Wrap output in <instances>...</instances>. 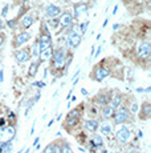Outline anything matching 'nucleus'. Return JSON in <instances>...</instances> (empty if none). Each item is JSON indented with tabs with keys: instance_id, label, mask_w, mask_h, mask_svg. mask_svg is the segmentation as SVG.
Masks as SVG:
<instances>
[{
	"instance_id": "nucleus-12",
	"label": "nucleus",
	"mask_w": 151,
	"mask_h": 153,
	"mask_svg": "<svg viewBox=\"0 0 151 153\" xmlns=\"http://www.w3.org/2000/svg\"><path fill=\"white\" fill-rule=\"evenodd\" d=\"M88 12V5L85 3H76L74 4V17H80L81 15Z\"/></svg>"
},
{
	"instance_id": "nucleus-24",
	"label": "nucleus",
	"mask_w": 151,
	"mask_h": 153,
	"mask_svg": "<svg viewBox=\"0 0 151 153\" xmlns=\"http://www.w3.org/2000/svg\"><path fill=\"white\" fill-rule=\"evenodd\" d=\"M33 56H34V59H39V55H40V47H39V42H36L33 44Z\"/></svg>"
},
{
	"instance_id": "nucleus-45",
	"label": "nucleus",
	"mask_w": 151,
	"mask_h": 153,
	"mask_svg": "<svg viewBox=\"0 0 151 153\" xmlns=\"http://www.w3.org/2000/svg\"><path fill=\"white\" fill-rule=\"evenodd\" d=\"M136 92H139V93L143 92V88H138V89H136Z\"/></svg>"
},
{
	"instance_id": "nucleus-28",
	"label": "nucleus",
	"mask_w": 151,
	"mask_h": 153,
	"mask_svg": "<svg viewBox=\"0 0 151 153\" xmlns=\"http://www.w3.org/2000/svg\"><path fill=\"white\" fill-rule=\"evenodd\" d=\"M130 112L131 113H135V112H138V102H133L131 104V107H130Z\"/></svg>"
},
{
	"instance_id": "nucleus-10",
	"label": "nucleus",
	"mask_w": 151,
	"mask_h": 153,
	"mask_svg": "<svg viewBox=\"0 0 151 153\" xmlns=\"http://www.w3.org/2000/svg\"><path fill=\"white\" fill-rule=\"evenodd\" d=\"M94 101L97 105H107V101H109V93L107 92H100L98 95H95Z\"/></svg>"
},
{
	"instance_id": "nucleus-47",
	"label": "nucleus",
	"mask_w": 151,
	"mask_h": 153,
	"mask_svg": "<svg viewBox=\"0 0 151 153\" xmlns=\"http://www.w3.org/2000/svg\"><path fill=\"white\" fill-rule=\"evenodd\" d=\"M23 151H24V149H20V151L17 152V153H23Z\"/></svg>"
},
{
	"instance_id": "nucleus-31",
	"label": "nucleus",
	"mask_w": 151,
	"mask_h": 153,
	"mask_svg": "<svg viewBox=\"0 0 151 153\" xmlns=\"http://www.w3.org/2000/svg\"><path fill=\"white\" fill-rule=\"evenodd\" d=\"M53 153H61V146L59 144H53Z\"/></svg>"
},
{
	"instance_id": "nucleus-4",
	"label": "nucleus",
	"mask_w": 151,
	"mask_h": 153,
	"mask_svg": "<svg viewBox=\"0 0 151 153\" xmlns=\"http://www.w3.org/2000/svg\"><path fill=\"white\" fill-rule=\"evenodd\" d=\"M115 136H117V140L119 141V143H127V141L130 140V137H131V132H130V129L127 128V126L122 125L119 129H118L117 132H115Z\"/></svg>"
},
{
	"instance_id": "nucleus-19",
	"label": "nucleus",
	"mask_w": 151,
	"mask_h": 153,
	"mask_svg": "<svg viewBox=\"0 0 151 153\" xmlns=\"http://www.w3.org/2000/svg\"><path fill=\"white\" fill-rule=\"evenodd\" d=\"M52 55H53V52H52V48H48V49H45V51L40 52L39 59H40V61H45V60H49V59L52 57Z\"/></svg>"
},
{
	"instance_id": "nucleus-22",
	"label": "nucleus",
	"mask_w": 151,
	"mask_h": 153,
	"mask_svg": "<svg viewBox=\"0 0 151 153\" xmlns=\"http://www.w3.org/2000/svg\"><path fill=\"white\" fill-rule=\"evenodd\" d=\"M39 65H40V61H33V63L31 64L29 67V72H28V75L29 76H34L37 73V69H39Z\"/></svg>"
},
{
	"instance_id": "nucleus-50",
	"label": "nucleus",
	"mask_w": 151,
	"mask_h": 153,
	"mask_svg": "<svg viewBox=\"0 0 151 153\" xmlns=\"http://www.w3.org/2000/svg\"><path fill=\"white\" fill-rule=\"evenodd\" d=\"M27 1H28V0H24V3H27Z\"/></svg>"
},
{
	"instance_id": "nucleus-20",
	"label": "nucleus",
	"mask_w": 151,
	"mask_h": 153,
	"mask_svg": "<svg viewBox=\"0 0 151 153\" xmlns=\"http://www.w3.org/2000/svg\"><path fill=\"white\" fill-rule=\"evenodd\" d=\"M113 114H114V109H113L110 105H105V107L102 108V116L103 119H110V117H113Z\"/></svg>"
},
{
	"instance_id": "nucleus-9",
	"label": "nucleus",
	"mask_w": 151,
	"mask_h": 153,
	"mask_svg": "<svg viewBox=\"0 0 151 153\" xmlns=\"http://www.w3.org/2000/svg\"><path fill=\"white\" fill-rule=\"evenodd\" d=\"M60 12H61L60 7L53 5V4H49L48 7H46V10H45V13H46V16H48L49 19H54L56 16H59Z\"/></svg>"
},
{
	"instance_id": "nucleus-40",
	"label": "nucleus",
	"mask_w": 151,
	"mask_h": 153,
	"mask_svg": "<svg viewBox=\"0 0 151 153\" xmlns=\"http://www.w3.org/2000/svg\"><path fill=\"white\" fill-rule=\"evenodd\" d=\"M81 93H82L84 96H86V95H88V91H86L85 88H82V89H81Z\"/></svg>"
},
{
	"instance_id": "nucleus-51",
	"label": "nucleus",
	"mask_w": 151,
	"mask_h": 153,
	"mask_svg": "<svg viewBox=\"0 0 151 153\" xmlns=\"http://www.w3.org/2000/svg\"><path fill=\"white\" fill-rule=\"evenodd\" d=\"M88 1H89V0H88Z\"/></svg>"
},
{
	"instance_id": "nucleus-30",
	"label": "nucleus",
	"mask_w": 151,
	"mask_h": 153,
	"mask_svg": "<svg viewBox=\"0 0 151 153\" xmlns=\"http://www.w3.org/2000/svg\"><path fill=\"white\" fill-rule=\"evenodd\" d=\"M7 25L10 28H16V20H8L7 22Z\"/></svg>"
},
{
	"instance_id": "nucleus-35",
	"label": "nucleus",
	"mask_w": 151,
	"mask_h": 153,
	"mask_svg": "<svg viewBox=\"0 0 151 153\" xmlns=\"http://www.w3.org/2000/svg\"><path fill=\"white\" fill-rule=\"evenodd\" d=\"M4 40H5V35H4V33H0V47L3 45V43H4Z\"/></svg>"
},
{
	"instance_id": "nucleus-18",
	"label": "nucleus",
	"mask_w": 151,
	"mask_h": 153,
	"mask_svg": "<svg viewBox=\"0 0 151 153\" xmlns=\"http://www.w3.org/2000/svg\"><path fill=\"white\" fill-rule=\"evenodd\" d=\"M85 128L88 129L89 132H95L98 128V120H86Z\"/></svg>"
},
{
	"instance_id": "nucleus-41",
	"label": "nucleus",
	"mask_w": 151,
	"mask_h": 153,
	"mask_svg": "<svg viewBox=\"0 0 151 153\" xmlns=\"http://www.w3.org/2000/svg\"><path fill=\"white\" fill-rule=\"evenodd\" d=\"M5 125V120L4 119H0V126H4Z\"/></svg>"
},
{
	"instance_id": "nucleus-13",
	"label": "nucleus",
	"mask_w": 151,
	"mask_h": 153,
	"mask_svg": "<svg viewBox=\"0 0 151 153\" xmlns=\"http://www.w3.org/2000/svg\"><path fill=\"white\" fill-rule=\"evenodd\" d=\"M139 117L143 120L146 119H150L151 117V104L150 102H144L143 105H142V109H141V114H139Z\"/></svg>"
},
{
	"instance_id": "nucleus-37",
	"label": "nucleus",
	"mask_w": 151,
	"mask_h": 153,
	"mask_svg": "<svg viewBox=\"0 0 151 153\" xmlns=\"http://www.w3.org/2000/svg\"><path fill=\"white\" fill-rule=\"evenodd\" d=\"M39 141H40V137H36V139H34V141H33V146H34V145H39Z\"/></svg>"
},
{
	"instance_id": "nucleus-32",
	"label": "nucleus",
	"mask_w": 151,
	"mask_h": 153,
	"mask_svg": "<svg viewBox=\"0 0 151 153\" xmlns=\"http://www.w3.org/2000/svg\"><path fill=\"white\" fill-rule=\"evenodd\" d=\"M7 13H8V5H4V7H3V10H1V16L5 17V16H7Z\"/></svg>"
},
{
	"instance_id": "nucleus-36",
	"label": "nucleus",
	"mask_w": 151,
	"mask_h": 153,
	"mask_svg": "<svg viewBox=\"0 0 151 153\" xmlns=\"http://www.w3.org/2000/svg\"><path fill=\"white\" fill-rule=\"evenodd\" d=\"M100 53H101V47H98V49H97V51H95L94 56H95V57H98V55H100Z\"/></svg>"
},
{
	"instance_id": "nucleus-39",
	"label": "nucleus",
	"mask_w": 151,
	"mask_h": 153,
	"mask_svg": "<svg viewBox=\"0 0 151 153\" xmlns=\"http://www.w3.org/2000/svg\"><path fill=\"white\" fill-rule=\"evenodd\" d=\"M4 80V75H3V71H0V83H3Z\"/></svg>"
},
{
	"instance_id": "nucleus-34",
	"label": "nucleus",
	"mask_w": 151,
	"mask_h": 153,
	"mask_svg": "<svg viewBox=\"0 0 151 153\" xmlns=\"http://www.w3.org/2000/svg\"><path fill=\"white\" fill-rule=\"evenodd\" d=\"M49 23H51V24L53 25V28H57V25H59V20H57V19H56V20H54V19H52Z\"/></svg>"
},
{
	"instance_id": "nucleus-6",
	"label": "nucleus",
	"mask_w": 151,
	"mask_h": 153,
	"mask_svg": "<svg viewBox=\"0 0 151 153\" xmlns=\"http://www.w3.org/2000/svg\"><path fill=\"white\" fill-rule=\"evenodd\" d=\"M15 59L19 64H23V63H27L31 59V56L27 49H19V51L15 52Z\"/></svg>"
},
{
	"instance_id": "nucleus-26",
	"label": "nucleus",
	"mask_w": 151,
	"mask_h": 153,
	"mask_svg": "<svg viewBox=\"0 0 151 153\" xmlns=\"http://www.w3.org/2000/svg\"><path fill=\"white\" fill-rule=\"evenodd\" d=\"M61 153H72V149L68 143L62 144V146H61Z\"/></svg>"
},
{
	"instance_id": "nucleus-2",
	"label": "nucleus",
	"mask_w": 151,
	"mask_h": 153,
	"mask_svg": "<svg viewBox=\"0 0 151 153\" xmlns=\"http://www.w3.org/2000/svg\"><path fill=\"white\" fill-rule=\"evenodd\" d=\"M113 117H114V123L115 124H125L126 121H129L130 119V112L127 108L125 107H118L117 111H114V114H113Z\"/></svg>"
},
{
	"instance_id": "nucleus-8",
	"label": "nucleus",
	"mask_w": 151,
	"mask_h": 153,
	"mask_svg": "<svg viewBox=\"0 0 151 153\" xmlns=\"http://www.w3.org/2000/svg\"><path fill=\"white\" fill-rule=\"evenodd\" d=\"M109 75H110V71L107 68H103V67H97V68L94 69V79L97 81H102L103 79H106Z\"/></svg>"
},
{
	"instance_id": "nucleus-29",
	"label": "nucleus",
	"mask_w": 151,
	"mask_h": 153,
	"mask_svg": "<svg viewBox=\"0 0 151 153\" xmlns=\"http://www.w3.org/2000/svg\"><path fill=\"white\" fill-rule=\"evenodd\" d=\"M43 153H53V144H49V145L44 149V152Z\"/></svg>"
},
{
	"instance_id": "nucleus-46",
	"label": "nucleus",
	"mask_w": 151,
	"mask_h": 153,
	"mask_svg": "<svg viewBox=\"0 0 151 153\" xmlns=\"http://www.w3.org/2000/svg\"><path fill=\"white\" fill-rule=\"evenodd\" d=\"M53 123H54V121H53V120H51V121H49V123H48V126H51L52 124H53Z\"/></svg>"
},
{
	"instance_id": "nucleus-16",
	"label": "nucleus",
	"mask_w": 151,
	"mask_h": 153,
	"mask_svg": "<svg viewBox=\"0 0 151 153\" xmlns=\"http://www.w3.org/2000/svg\"><path fill=\"white\" fill-rule=\"evenodd\" d=\"M90 146L92 148H95V149H101L103 146V140L100 134H94L90 140Z\"/></svg>"
},
{
	"instance_id": "nucleus-11",
	"label": "nucleus",
	"mask_w": 151,
	"mask_h": 153,
	"mask_svg": "<svg viewBox=\"0 0 151 153\" xmlns=\"http://www.w3.org/2000/svg\"><path fill=\"white\" fill-rule=\"evenodd\" d=\"M29 39H31V33H28V32H21V33H19L15 37V45L16 47L23 45V44L27 43Z\"/></svg>"
},
{
	"instance_id": "nucleus-1",
	"label": "nucleus",
	"mask_w": 151,
	"mask_h": 153,
	"mask_svg": "<svg viewBox=\"0 0 151 153\" xmlns=\"http://www.w3.org/2000/svg\"><path fill=\"white\" fill-rule=\"evenodd\" d=\"M15 132L16 129L13 126H4L0 131V146L5 148V145H10L11 141L15 137Z\"/></svg>"
},
{
	"instance_id": "nucleus-27",
	"label": "nucleus",
	"mask_w": 151,
	"mask_h": 153,
	"mask_svg": "<svg viewBox=\"0 0 151 153\" xmlns=\"http://www.w3.org/2000/svg\"><path fill=\"white\" fill-rule=\"evenodd\" d=\"M88 25H89V22H84L82 24H81V33L80 35H84L86 32V28H88Z\"/></svg>"
},
{
	"instance_id": "nucleus-15",
	"label": "nucleus",
	"mask_w": 151,
	"mask_h": 153,
	"mask_svg": "<svg viewBox=\"0 0 151 153\" xmlns=\"http://www.w3.org/2000/svg\"><path fill=\"white\" fill-rule=\"evenodd\" d=\"M33 23H34L33 16H31V15H25V16L20 20V27L24 28V29H28L29 27H32Z\"/></svg>"
},
{
	"instance_id": "nucleus-25",
	"label": "nucleus",
	"mask_w": 151,
	"mask_h": 153,
	"mask_svg": "<svg viewBox=\"0 0 151 153\" xmlns=\"http://www.w3.org/2000/svg\"><path fill=\"white\" fill-rule=\"evenodd\" d=\"M80 116H81V111L80 109H73V111H70L69 112V114H68V117H78L80 119Z\"/></svg>"
},
{
	"instance_id": "nucleus-44",
	"label": "nucleus",
	"mask_w": 151,
	"mask_h": 153,
	"mask_svg": "<svg viewBox=\"0 0 151 153\" xmlns=\"http://www.w3.org/2000/svg\"><path fill=\"white\" fill-rule=\"evenodd\" d=\"M143 92H147V93L151 92V88H150V87H149V88H146V89H143Z\"/></svg>"
},
{
	"instance_id": "nucleus-7",
	"label": "nucleus",
	"mask_w": 151,
	"mask_h": 153,
	"mask_svg": "<svg viewBox=\"0 0 151 153\" xmlns=\"http://www.w3.org/2000/svg\"><path fill=\"white\" fill-rule=\"evenodd\" d=\"M81 43V35L78 32H72L70 35L68 36V44L70 48H77Z\"/></svg>"
},
{
	"instance_id": "nucleus-5",
	"label": "nucleus",
	"mask_w": 151,
	"mask_h": 153,
	"mask_svg": "<svg viewBox=\"0 0 151 153\" xmlns=\"http://www.w3.org/2000/svg\"><path fill=\"white\" fill-rule=\"evenodd\" d=\"M151 55V45L150 43L144 42V43H141V45L138 47V56L139 59H143V60H146V59H149Z\"/></svg>"
},
{
	"instance_id": "nucleus-49",
	"label": "nucleus",
	"mask_w": 151,
	"mask_h": 153,
	"mask_svg": "<svg viewBox=\"0 0 151 153\" xmlns=\"http://www.w3.org/2000/svg\"><path fill=\"white\" fill-rule=\"evenodd\" d=\"M138 1H144V0H138Z\"/></svg>"
},
{
	"instance_id": "nucleus-14",
	"label": "nucleus",
	"mask_w": 151,
	"mask_h": 153,
	"mask_svg": "<svg viewBox=\"0 0 151 153\" xmlns=\"http://www.w3.org/2000/svg\"><path fill=\"white\" fill-rule=\"evenodd\" d=\"M72 22H73V16H72L69 12H65L60 17L59 23H60L61 27H69V25H72Z\"/></svg>"
},
{
	"instance_id": "nucleus-43",
	"label": "nucleus",
	"mask_w": 151,
	"mask_h": 153,
	"mask_svg": "<svg viewBox=\"0 0 151 153\" xmlns=\"http://www.w3.org/2000/svg\"><path fill=\"white\" fill-rule=\"evenodd\" d=\"M118 28H119V24H114V25H113V29H114V31H117Z\"/></svg>"
},
{
	"instance_id": "nucleus-23",
	"label": "nucleus",
	"mask_w": 151,
	"mask_h": 153,
	"mask_svg": "<svg viewBox=\"0 0 151 153\" xmlns=\"http://www.w3.org/2000/svg\"><path fill=\"white\" fill-rule=\"evenodd\" d=\"M77 123H78V117H68V119H66V125H68L69 128L74 126Z\"/></svg>"
},
{
	"instance_id": "nucleus-38",
	"label": "nucleus",
	"mask_w": 151,
	"mask_h": 153,
	"mask_svg": "<svg viewBox=\"0 0 151 153\" xmlns=\"http://www.w3.org/2000/svg\"><path fill=\"white\" fill-rule=\"evenodd\" d=\"M34 125H36V123H33V124H32V128H31V136H32V134H33V132H34Z\"/></svg>"
},
{
	"instance_id": "nucleus-33",
	"label": "nucleus",
	"mask_w": 151,
	"mask_h": 153,
	"mask_svg": "<svg viewBox=\"0 0 151 153\" xmlns=\"http://www.w3.org/2000/svg\"><path fill=\"white\" fill-rule=\"evenodd\" d=\"M34 87H39V88H43V87H45V83L44 81H36V83H33Z\"/></svg>"
},
{
	"instance_id": "nucleus-3",
	"label": "nucleus",
	"mask_w": 151,
	"mask_h": 153,
	"mask_svg": "<svg viewBox=\"0 0 151 153\" xmlns=\"http://www.w3.org/2000/svg\"><path fill=\"white\" fill-rule=\"evenodd\" d=\"M53 64H54V68L56 69H60L61 67L65 64V61H66V52H65V49H62V48H60V49H57L56 52H53Z\"/></svg>"
},
{
	"instance_id": "nucleus-48",
	"label": "nucleus",
	"mask_w": 151,
	"mask_h": 153,
	"mask_svg": "<svg viewBox=\"0 0 151 153\" xmlns=\"http://www.w3.org/2000/svg\"><path fill=\"white\" fill-rule=\"evenodd\" d=\"M25 153H29V149H25Z\"/></svg>"
},
{
	"instance_id": "nucleus-17",
	"label": "nucleus",
	"mask_w": 151,
	"mask_h": 153,
	"mask_svg": "<svg viewBox=\"0 0 151 153\" xmlns=\"http://www.w3.org/2000/svg\"><path fill=\"white\" fill-rule=\"evenodd\" d=\"M100 132L103 136H110V134L113 133V125L110 124L109 121H103L100 126Z\"/></svg>"
},
{
	"instance_id": "nucleus-42",
	"label": "nucleus",
	"mask_w": 151,
	"mask_h": 153,
	"mask_svg": "<svg viewBox=\"0 0 151 153\" xmlns=\"http://www.w3.org/2000/svg\"><path fill=\"white\" fill-rule=\"evenodd\" d=\"M138 137H139V139H142V137H143V132H142V131L138 132Z\"/></svg>"
},
{
	"instance_id": "nucleus-21",
	"label": "nucleus",
	"mask_w": 151,
	"mask_h": 153,
	"mask_svg": "<svg viewBox=\"0 0 151 153\" xmlns=\"http://www.w3.org/2000/svg\"><path fill=\"white\" fill-rule=\"evenodd\" d=\"M121 104H122V97H121V96L117 93V95H115L114 97L111 99V102H110V107H111L113 109H115V108H118Z\"/></svg>"
}]
</instances>
